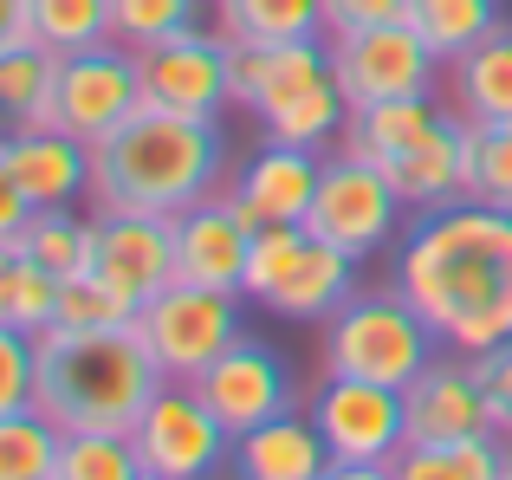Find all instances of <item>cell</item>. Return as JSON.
<instances>
[{"instance_id":"6da1fadb","label":"cell","mask_w":512,"mask_h":480,"mask_svg":"<svg viewBox=\"0 0 512 480\" xmlns=\"http://www.w3.org/2000/svg\"><path fill=\"white\" fill-rule=\"evenodd\" d=\"M396 286L448 351H493L512 338V208L480 195L415 208L396 240Z\"/></svg>"},{"instance_id":"7a4b0ae2","label":"cell","mask_w":512,"mask_h":480,"mask_svg":"<svg viewBox=\"0 0 512 480\" xmlns=\"http://www.w3.org/2000/svg\"><path fill=\"white\" fill-rule=\"evenodd\" d=\"M227 137L221 117H182L143 104L124 130L91 143V202L137 208V215H182L201 195L227 189Z\"/></svg>"},{"instance_id":"3957f363","label":"cell","mask_w":512,"mask_h":480,"mask_svg":"<svg viewBox=\"0 0 512 480\" xmlns=\"http://www.w3.org/2000/svg\"><path fill=\"white\" fill-rule=\"evenodd\" d=\"M39 383H33V409L46 422H59L65 435L85 429H117L130 435L137 416L150 409V396L163 390V370L143 351L137 325L124 331H39Z\"/></svg>"},{"instance_id":"277c9868","label":"cell","mask_w":512,"mask_h":480,"mask_svg":"<svg viewBox=\"0 0 512 480\" xmlns=\"http://www.w3.org/2000/svg\"><path fill=\"white\" fill-rule=\"evenodd\" d=\"M234 104L260 124V137L331 150L350 124V98L331 65V39L286 46H234Z\"/></svg>"},{"instance_id":"5b68a950","label":"cell","mask_w":512,"mask_h":480,"mask_svg":"<svg viewBox=\"0 0 512 480\" xmlns=\"http://www.w3.org/2000/svg\"><path fill=\"white\" fill-rule=\"evenodd\" d=\"M435 351L448 344L428 331V318L409 305L402 286H376L357 299H344L338 312L325 318V338H318V357H325L331 377H363V383H389V390H409Z\"/></svg>"},{"instance_id":"8992f818","label":"cell","mask_w":512,"mask_h":480,"mask_svg":"<svg viewBox=\"0 0 512 480\" xmlns=\"http://www.w3.org/2000/svg\"><path fill=\"white\" fill-rule=\"evenodd\" d=\"M312 422L331 448V474L338 480H383L409 455V396L389 383L363 377H331L312 390Z\"/></svg>"},{"instance_id":"52a82bcc","label":"cell","mask_w":512,"mask_h":480,"mask_svg":"<svg viewBox=\"0 0 512 480\" xmlns=\"http://www.w3.org/2000/svg\"><path fill=\"white\" fill-rule=\"evenodd\" d=\"M247 292H221V286H195V279H175L156 299H143L137 312V338L156 357V370L175 383H195L227 344L247 338V318H240Z\"/></svg>"},{"instance_id":"ba28073f","label":"cell","mask_w":512,"mask_h":480,"mask_svg":"<svg viewBox=\"0 0 512 480\" xmlns=\"http://www.w3.org/2000/svg\"><path fill=\"white\" fill-rule=\"evenodd\" d=\"M402 215H409V195L396 189V176L338 150V156H325V176H318L305 228L318 240H331V247L357 253V260H370L389 240H402Z\"/></svg>"},{"instance_id":"9c48e42d","label":"cell","mask_w":512,"mask_h":480,"mask_svg":"<svg viewBox=\"0 0 512 480\" xmlns=\"http://www.w3.org/2000/svg\"><path fill=\"white\" fill-rule=\"evenodd\" d=\"M130 442H137L143 480H208V474L234 468V435L201 403L195 383H175V377H163V390L137 416Z\"/></svg>"},{"instance_id":"30bf717a","label":"cell","mask_w":512,"mask_h":480,"mask_svg":"<svg viewBox=\"0 0 512 480\" xmlns=\"http://www.w3.org/2000/svg\"><path fill=\"white\" fill-rule=\"evenodd\" d=\"M137 72H143V104L156 111H182V117H221L234 104V46L221 26H182L163 33L150 46H137Z\"/></svg>"},{"instance_id":"8fae6325","label":"cell","mask_w":512,"mask_h":480,"mask_svg":"<svg viewBox=\"0 0 512 480\" xmlns=\"http://www.w3.org/2000/svg\"><path fill=\"white\" fill-rule=\"evenodd\" d=\"M137 111H143L137 46L98 39V46H85V52H65V65H59V111H52L59 130H72L78 143H104Z\"/></svg>"},{"instance_id":"7c38bea8","label":"cell","mask_w":512,"mask_h":480,"mask_svg":"<svg viewBox=\"0 0 512 480\" xmlns=\"http://www.w3.org/2000/svg\"><path fill=\"white\" fill-rule=\"evenodd\" d=\"M331 65H338V85H344L350 111L383 104V98H409V91H435V72H441V59L428 52V39L409 20L338 33L331 39Z\"/></svg>"},{"instance_id":"4fadbf2b","label":"cell","mask_w":512,"mask_h":480,"mask_svg":"<svg viewBox=\"0 0 512 480\" xmlns=\"http://www.w3.org/2000/svg\"><path fill=\"white\" fill-rule=\"evenodd\" d=\"M195 390H201V403L221 416V429L234 435V442H240L247 429H260V422L299 409V383H292L286 357H279L273 344H260L253 331H247L240 344H227V351L214 357L208 370H201Z\"/></svg>"},{"instance_id":"5bb4252c","label":"cell","mask_w":512,"mask_h":480,"mask_svg":"<svg viewBox=\"0 0 512 480\" xmlns=\"http://www.w3.org/2000/svg\"><path fill=\"white\" fill-rule=\"evenodd\" d=\"M318 176H325V156L318 150L266 137L247 163H234L227 195H234V208L253 228H266V221H305L312 215V195H318Z\"/></svg>"},{"instance_id":"9a60e30c","label":"cell","mask_w":512,"mask_h":480,"mask_svg":"<svg viewBox=\"0 0 512 480\" xmlns=\"http://www.w3.org/2000/svg\"><path fill=\"white\" fill-rule=\"evenodd\" d=\"M0 182H13L33 208H72L91 195V143H78L59 124L7 130V143H0Z\"/></svg>"},{"instance_id":"2e32d148","label":"cell","mask_w":512,"mask_h":480,"mask_svg":"<svg viewBox=\"0 0 512 480\" xmlns=\"http://www.w3.org/2000/svg\"><path fill=\"white\" fill-rule=\"evenodd\" d=\"M402 396H409V448H422V442H461V435L500 429L467 351H435V364H428Z\"/></svg>"},{"instance_id":"e0dca14e","label":"cell","mask_w":512,"mask_h":480,"mask_svg":"<svg viewBox=\"0 0 512 480\" xmlns=\"http://www.w3.org/2000/svg\"><path fill=\"white\" fill-rule=\"evenodd\" d=\"M98 273L124 286L130 299H156L163 286L182 279L175 266V221L137 215V208H98Z\"/></svg>"},{"instance_id":"ac0fdd59","label":"cell","mask_w":512,"mask_h":480,"mask_svg":"<svg viewBox=\"0 0 512 480\" xmlns=\"http://www.w3.org/2000/svg\"><path fill=\"white\" fill-rule=\"evenodd\" d=\"M247 247H253V221L234 208V195L214 189L195 208L175 215V266L195 286H221L240 292L247 286Z\"/></svg>"},{"instance_id":"d6986e66","label":"cell","mask_w":512,"mask_h":480,"mask_svg":"<svg viewBox=\"0 0 512 480\" xmlns=\"http://www.w3.org/2000/svg\"><path fill=\"white\" fill-rule=\"evenodd\" d=\"M474 143H480V124L448 104V117H441L396 169V189L409 195V208H441V202L474 195Z\"/></svg>"},{"instance_id":"ffe728a7","label":"cell","mask_w":512,"mask_h":480,"mask_svg":"<svg viewBox=\"0 0 512 480\" xmlns=\"http://www.w3.org/2000/svg\"><path fill=\"white\" fill-rule=\"evenodd\" d=\"M234 474L240 480H325L331 448L318 435L312 409H286V416L260 422L234 442Z\"/></svg>"},{"instance_id":"44dd1931","label":"cell","mask_w":512,"mask_h":480,"mask_svg":"<svg viewBox=\"0 0 512 480\" xmlns=\"http://www.w3.org/2000/svg\"><path fill=\"white\" fill-rule=\"evenodd\" d=\"M441 117H448V104H441L435 91H409V98L363 104V111H350L338 150H350V156H363V163H376V169H389V176H396L402 156H409L415 143L441 124Z\"/></svg>"},{"instance_id":"7402d4cb","label":"cell","mask_w":512,"mask_h":480,"mask_svg":"<svg viewBox=\"0 0 512 480\" xmlns=\"http://www.w3.org/2000/svg\"><path fill=\"white\" fill-rule=\"evenodd\" d=\"M357 253L331 247V240H318L312 228H305V253L299 266L286 273V286L266 299V312L286 318V325H325L331 312H338L344 299H357Z\"/></svg>"},{"instance_id":"603a6c76","label":"cell","mask_w":512,"mask_h":480,"mask_svg":"<svg viewBox=\"0 0 512 480\" xmlns=\"http://www.w3.org/2000/svg\"><path fill=\"white\" fill-rule=\"evenodd\" d=\"M448 104L474 124H512V26L448 65Z\"/></svg>"},{"instance_id":"cb8c5ba5","label":"cell","mask_w":512,"mask_h":480,"mask_svg":"<svg viewBox=\"0 0 512 480\" xmlns=\"http://www.w3.org/2000/svg\"><path fill=\"white\" fill-rule=\"evenodd\" d=\"M59 65L65 52L52 46H13L0 52V111H7V130H39L59 124Z\"/></svg>"},{"instance_id":"d4e9b609","label":"cell","mask_w":512,"mask_h":480,"mask_svg":"<svg viewBox=\"0 0 512 480\" xmlns=\"http://www.w3.org/2000/svg\"><path fill=\"white\" fill-rule=\"evenodd\" d=\"M214 26L227 33V46L325 39V0H214Z\"/></svg>"},{"instance_id":"484cf974","label":"cell","mask_w":512,"mask_h":480,"mask_svg":"<svg viewBox=\"0 0 512 480\" xmlns=\"http://www.w3.org/2000/svg\"><path fill=\"white\" fill-rule=\"evenodd\" d=\"M0 253H33L46 273L78 279L98 266V215H72V208H39L26 234L0 240Z\"/></svg>"},{"instance_id":"4316f807","label":"cell","mask_w":512,"mask_h":480,"mask_svg":"<svg viewBox=\"0 0 512 480\" xmlns=\"http://www.w3.org/2000/svg\"><path fill=\"white\" fill-rule=\"evenodd\" d=\"M506 429L461 435V442H422L396 461L389 480H506Z\"/></svg>"},{"instance_id":"83f0119b","label":"cell","mask_w":512,"mask_h":480,"mask_svg":"<svg viewBox=\"0 0 512 480\" xmlns=\"http://www.w3.org/2000/svg\"><path fill=\"white\" fill-rule=\"evenodd\" d=\"M409 26L428 39L441 65H454L461 52H474L480 39H493L506 26V7L500 0H415L409 7Z\"/></svg>"},{"instance_id":"f1b7e54d","label":"cell","mask_w":512,"mask_h":480,"mask_svg":"<svg viewBox=\"0 0 512 480\" xmlns=\"http://www.w3.org/2000/svg\"><path fill=\"white\" fill-rule=\"evenodd\" d=\"M0 325L26 338L59 325V273H46L33 253H0Z\"/></svg>"},{"instance_id":"f546056e","label":"cell","mask_w":512,"mask_h":480,"mask_svg":"<svg viewBox=\"0 0 512 480\" xmlns=\"http://www.w3.org/2000/svg\"><path fill=\"white\" fill-rule=\"evenodd\" d=\"M65 429L39 409H7L0 416V480H59Z\"/></svg>"},{"instance_id":"4dcf8cb0","label":"cell","mask_w":512,"mask_h":480,"mask_svg":"<svg viewBox=\"0 0 512 480\" xmlns=\"http://www.w3.org/2000/svg\"><path fill=\"white\" fill-rule=\"evenodd\" d=\"M137 312L143 305L124 286H111L98 266L78 279H59V325L65 331H124V325H137Z\"/></svg>"},{"instance_id":"1f68e13d","label":"cell","mask_w":512,"mask_h":480,"mask_svg":"<svg viewBox=\"0 0 512 480\" xmlns=\"http://www.w3.org/2000/svg\"><path fill=\"white\" fill-rule=\"evenodd\" d=\"M59 480H143L137 442H130V435H117V429H85V435H65Z\"/></svg>"},{"instance_id":"d6a6232c","label":"cell","mask_w":512,"mask_h":480,"mask_svg":"<svg viewBox=\"0 0 512 480\" xmlns=\"http://www.w3.org/2000/svg\"><path fill=\"white\" fill-rule=\"evenodd\" d=\"M305 253V221H266V228H253V247H247V305H266L279 286H286V273L299 266Z\"/></svg>"},{"instance_id":"836d02e7","label":"cell","mask_w":512,"mask_h":480,"mask_svg":"<svg viewBox=\"0 0 512 480\" xmlns=\"http://www.w3.org/2000/svg\"><path fill=\"white\" fill-rule=\"evenodd\" d=\"M39 13V46L52 52H85L111 39V0H33Z\"/></svg>"},{"instance_id":"e575fe53","label":"cell","mask_w":512,"mask_h":480,"mask_svg":"<svg viewBox=\"0 0 512 480\" xmlns=\"http://www.w3.org/2000/svg\"><path fill=\"white\" fill-rule=\"evenodd\" d=\"M201 7H208V0H111V39L150 46V39H163V33L195 26Z\"/></svg>"},{"instance_id":"d590c367","label":"cell","mask_w":512,"mask_h":480,"mask_svg":"<svg viewBox=\"0 0 512 480\" xmlns=\"http://www.w3.org/2000/svg\"><path fill=\"white\" fill-rule=\"evenodd\" d=\"M474 195L493 208H512V124H480L474 143Z\"/></svg>"},{"instance_id":"8d00e7d4","label":"cell","mask_w":512,"mask_h":480,"mask_svg":"<svg viewBox=\"0 0 512 480\" xmlns=\"http://www.w3.org/2000/svg\"><path fill=\"white\" fill-rule=\"evenodd\" d=\"M33 383H39L33 338L0 325V416H7V409H33Z\"/></svg>"},{"instance_id":"74e56055","label":"cell","mask_w":512,"mask_h":480,"mask_svg":"<svg viewBox=\"0 0 512 480\" xmlns=\"http://www.w3.org/2000/svg\"><path fill=\"white\" fill-rule=\"evenodd\" d=\"M415 0H325V39L338 33H363V26H389V20H409Z\"/></svg>"},{"instance_id":"f35d334b","label":"cell","mask_w":512,"mask_h":480,"mask_svg":"<svg viewBox=\"0 0 512 480\" xmlns=\"http://www.w3.org/2000/svg\"><path fill=\"white\" fill-rule=\"evenodd\" d=\"M474 377H480V390H487L493 422H500V429H512V338L474 357Z\"/></svg>"},{"instance_id":"ab89813d","label":"cell","mask_w":512,"mask_h":480,"mask_svg":"<svg viewBox=\"0 0 512 480\" xmlns=\"http://www.w3.org/2000/svg\"><path fill=\"white\" fill-rule=\"evenodd\" d=\"M0 52H13V46H39V13H33V0H0Z\"/></svg>"},{"instance_id":"60d3db41","label":"cell","mask_w":512,"mask_h":480,"mask_svg":"<svg viewBox=\"0 0 512 480\" xmlns=\"http://www.w3.org/2000/svg\"><path fill=\"white\" fill-rule=\"evenodd\" d=\"M506 448H512V429H506ZM506 480H512V455H506Z\"/></svg>"}]
</instances>
